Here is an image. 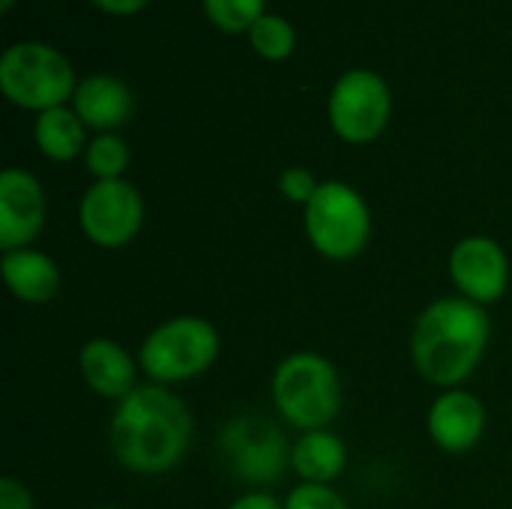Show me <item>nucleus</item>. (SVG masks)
Returning a JSON list of instances; mask_svg holds the SVG:
<instances>
[{
	"mask_svg": "<svg viewBox=\"0 0 512 509\" xmlns=\"http://www.w3.org/2000/svg\"><path fill=\"white\" fill-rule=\"evenodd\" d=\"M219 450L231 474L252 489L279 483L291 468V444L285 432L261 414L234 417L222 432Z\"/></svg>",
	"mask_w": 512,
	"mask_h": 509,
	"instance_id": "0eeeda50",
	"label": "nucleus"
},
{
	"mask_svg": "<svg viewBox=\"0 0 512 509\" xmlns=\"http://www.w3.org/2000/svg\"><path fill=\"white\" fill-rule=\"evenodd\" d=\"M0 509H33V495L18 477L0 480Z\"/></svg>",
	"mask_w": 512,
	"mask_h": 509,
	"instance_id": "5701e85b",
	"label": "nucleus"
},
{
	"mask_svg": "<svg viewBox=\"0 0 512 509\" xmlns=\"http://www.w3.org/2000/svg\"><path fill=\"white\" fill-rule=\"evenodd\" d=\"M228 509H285V501H276L270 492L264 489H252L246 495H240L237 501H231Z\"/></svg>",
	"mask_w": 512,
	"mask_h": 509,
	"instance_id": "b1692460",
	"label": "nucleus"
},
{
	"mask_svg": "<svg viewBox=\"0 0 512 509\" xmlns=\"http://www.w3.org/2000/svg\"><path fill=\"white\" fill-rule=\"evenodd\" d=\"M0 276L9 288V294L21 303H30V306L51 303L60 291V282H63L57 261L45 252L33 249V246L3 252Z\"/></svg>",
	"mask_w": 512,
	"mask_h": 509,
	"instance_id": "4468645a",
	"label": "nucleus"
},
{
	"mask_svg": "<svg viewBox=\"0 0 512 509\" xmlns=\"http://www.w3.org/2000/svg\"><path fill=\"white\" fill-rule=\"evenodd\" d=\"M129 159H132L129 144L111 132L96 135L84 150V165L93 180H120L123 171L129 168Z\"/></svg>",
	"mask_w": 512,
	"mask_h": 509,
	"instance_id": "a211bd4d",
	"label": "nucleus"
},
{
	"mask_svg": "<svg viewBox=\"0 0 512 509\" xmlns=\"http://www.w3.org/2000/svg\"><path fill=\"white\" fill-rule=\"evenodd\" d=\"M204 12L216 27L240 33L252 30V24L264 15V0H204Z\"/></svg>",
	"mask_w": 512,
	"mask_h": 509,
	"instance_id": "aec40b11",
	"label": "nucleus"
},
{
	"mask_svg": "<svg viewBox=\"0 0 512 509\" xmlns=\"http://www.w3.org/2000/svg\"><path fill=\"white\" fill-rule=\"evenodd\" d=\"M33 138H36L39 153L51 162H69L78 153H84L90 144L84 135L81 117L75 114V108H66V105L42 111L33 123Z\"/></svg>",
	"mask_w": 512,
	"mask_h": 509,
	"instance_id": "f3484780",
	"label": "nucleus"
},
{
	"mask_svg": "<svg viewBox=\"0 0 512 509\" xmlns=\"http://www.w3.org/2000/svg\"><path fill=\"white\" fill-rule=\"evenodd\" d=\"M48 201L42 183L24 168L0 174V249H27L45 228Z\"/></svg>",
	"mask_w": 512,
	"mask_h": 509,
	"instance_id": "9b49d317",
	"label": "nucleus"
},
{
	"mask_svg": "<svg viewBox=\"0 0 512 509\" xmlns=\"http://www.w3.org/2000/svg\"><path fill=\"white\" fill-rule=\"evenodd\" d=\"M492 339L486 306L459 294L429 303L411 333V360L423 381L441 390L462 387L483 363Z\"/></svg>",
	"mask_w": 512,
	"mask_h": 509,
	"instance_id": "f03ea898",
	"label": "nucleus"
},
{
	"mask_svg": "<svg viewBox=\"0 0 512 509\" xmlns=\"http://www.w3.org/2000/svg\"><path fill=\"white\" fill-rule=\"evenodd\" d=\"M390 87L378 72L351 69L345 72L327 102L333 132L348 144H369L375 141L390 123Z\"/></svg>",
	"mask_w": 512,
	"mask_h": 509,
	"instance_id": "6e6552de",
	"label": "nucleus"
},
{
	"mask_svg": "<svg viewBox=\"0 0 512 509\" xmlns=\"http://www.w3.org/2000/svg\"><path fill=\"white\" fill-rule=\"evenodd\" d=\"M219 330L201 315H177L147 333L138 348V366L150 384H183L201 378L219 360Z\"/></svg>",
	"mask_w": 512,
	"mask_h": 509,
	"instance_id": "20e7f679",
	"label": "nucleus"
},
{
	"mask_svg": "<svg viewBox=\"0 0 512 509\" xmlns=\"http://www.w3.org/2000/svg\"><path fill=\"white\" fill-rule=\"evenodd\" d=\"M75 87L72 63L42 42H18L0 57V90L18 108L42 114L75 96Z\"/></svg>",
	"mask_w": 512,
	"mask_h": 509,
	"instance_id": "423d86ee",
	"label": "nucleus"
},
{
	"mask_svg": "<svg viewBox=\"0 0 512 509\" xmlns=\"http://www.w3.org/2000/svg\"><path fill=\"white\" fill-rule=\"evenodd\" d=\"M78 369L84 384L111 402L126 399L138 387V357H132L123 345H117L108 336L87 339L78 351Z\"/></svg>",
	"mask_w": 512,
	"mask_h": 509,
	"instance_id": "ddd939ff",
	"label": "nucleus"
},
{
	"mask_svg": "<svg viewBox=\"0 0 512 509\" xmlns=\"http://www.w3.org/2000/svg\"><path fill=\"white\" fill-rule=\"evenodd\" d=\"M318 180H315V174L309 171V168H300V165H294V168H285L282 174H279V192H282V198H288L291 204H309L312 201V195L318 192Z\"/></svg>",
	"mask_w": 512,
	"mask_h": 509,
	"instance_id": "4be33fe9",
	"label": "nucleus"
},
{
	"mask_svg": "<svg viewBox=\"0 0 512 509\" xmlns=\"http://www.w3.org/2000/svg\"><path fill=\"white\" fill-rule=\"evenodd\" d=\"M12 3H15V0H0V9H12Z\"/></svg>",
	"mask_w": 512,
	"mask_h": 509,
	"instance_id": "a878e982",
	"label": "nucleus"
},
{
	"mask_svg": "<svg viewBox=\"0 0 512 509\" xmlns=\"http://www.w3.org/2000/svg\"><path fill=\"white\" fill-rule=\"evenodd\" d=\"M273 408L297 432L327 429L342 411V381L336 366L315 351H294L279 360L270 381Z\"/></svg>",
	"mask_w": 512,
	"mask_h": 509,
	"instance_id": "7ed1b4c3",
	"label": "nucleus"
},
{
	"mask_svg": "<svg viewBox=\"0 0 512 509\" xmlns=\"http://www.w3.org/2000/svg\"><path fill=\"white\" fill-rule=\"evenodd\" d=\"M348 465V450L339 435L330 429H315V432H300V438L291 444V471L303 483H324L330 486L333 480L342 477Z\"/></svg>",
	"mask_w": 512,
	"mask_h": 509,
	"instance_id": "dca6fc26",
	"label": "nucleus"
},
{
	"mask_svg": "<svg viewBox=\"0 0 512 509\" xmlns=\"http://www.w3.org/2000/svg\"><path fill=\"white\" fill-rule=\"evenodd\" d=\"M285 509H351L345 495L336 492L333 486L324 483H297L288 498H285Z\"/></svg>",
	"mask_w": 512,
	"mask_h": 509,
	"instance_id": "412c9836",
	"label": "nucleus"
},
{
	"mask_svg": "<svg viewBox=\"0 0 512 509\" xmlns=\"http://www.w3.org/2000/svg\"><path fill=\"white\" fill-rule=\"evenodd\" d=\"M303 228L321 258L336 264L354 261L372 240V210L354 186L324 180L303 207Z\"/></svg>",
	"mask_w": 512,
	"mask_h": 509,
	"instance_id": "39448f33",
	"label": "nucleus"
},
{
	"mask_svg": "<svg viewBox=\"0 0 512 509\" xmlns=\"http://www.w3.org/2000/svg\"><path fill=\"white\" fill-rule=\"evenodd\" d=\"M93 3H96L99 9L111 12V15H132V12L144 9L147 0H93Z\"/></svg>",
	"mask_w": 512,
	"mask_h": 509,
	"instance_id": "393cba45",
	"label": "nucleus"
},
{
	"mask_svg": "<svg viewBox=\"0 0 512 509\" xmlns=\"http://www.w3.org/2000/svg\"><path fill=\"white\" fill-rule=\"evenodd\" d=\"M102 509H114V507H102Z\"/></svg>",
	"mask_w": 512,
	"mask_h": 509,
	"instance_id": "bb28decb",
	"label": "nucleus"
},
{
	"mask_svg": "<svg viewBox=\"0 0 512 509\" xmlns=\"http://www.w3.org/2000/svg\"><path fill=\"white\" fill-rule=\"evenodd\" d=\"M195 438V417L189 405L162 384H138L117 402L108 423V444L114 459L141 477L174 471Z\"/></svg>",
	"mask_w": 512,
	"mask_h": 509,
	"instance_id": "f257e3e1",
	"label": "nucleus"
},
{
	"mask_svg": "<svg viewBox=\"0 0 512 509\" xmlns=\"http://www.w3.org/2000/svg\"><path fill=\"white\" fill-rule=\"evenodd\" d=\"M447 270H450V282L456 285L459 297H465L477 306L498 303L510 285V258H507L504 246L489 234L462 237L450 249Z\"/></svg>",
	"mask_w": 512,
	"mask_h": 509,
	"instance_id": "9d476101",
	"label": "nucleus"
},
{
	"mask_svg": "<svg viewBox=\"0 0 512 509\" xmlns=\"http://www.w3.org/2000/svg\"><path fill=\"white\" fill-rule=\"evenodd\" d=\"M426 429L435 447L462 456L474 450L486 432V405L471 390H444L426 414Z\"/></svg>",
	"mask_w": 512,
	"mask_h": 509,
	"instance_id": "f8f14e48",
	"label": "nucleus"
},
{
	"mask_svg": "<svg viewBox=\"0 0 512 509\" xmlns=\"http://www.w3.org/2000/svg\"><path fill=\"white\" fill-rule=\"evenodd\" d=\"M78 225L99 249H123L144 228V198L129 180H93L78 204Z\"/></svg>",
	"mask_w": 512,
	"mask_h": 509,
	"instance_id": "1a4fd4ad",
	"label": "nucleus"
},
{
	"mask_svg": "<svg viewBox=\"0 0 512 509\" xmlns=\"http://www.w3.org/2000/svg\"><path fill=\"white\" fill-rule=\"evenodd\" d=\"M132 93L120 78L111 75H90L75 87L72 108L84 126L111 132L132 117Z\"/></svg>",
	"mask_w": 512,
	"mask_h": 509,
	"instance_id": "2eb2a0df",
	"label": "nucleus"
},
{
	"mask_svg": "<svg viewBox=\"0 0 512 509\" xmlns=\"http://www.w3.org/2000/svg\"><path fill=\"white\" fill-rule=\"evenodd\" d=\"M249 39H252V48H255L261 57H267V60H285V57L294 51V42H297L294 27H291L285 18L267 15V12L252 24Z\"/></svg>",
	"mask_w": 512,
	"mask_h": 509,
	"instance_id": "6ab92c4d",
	"label": "nucleus"
}]
</instances>
